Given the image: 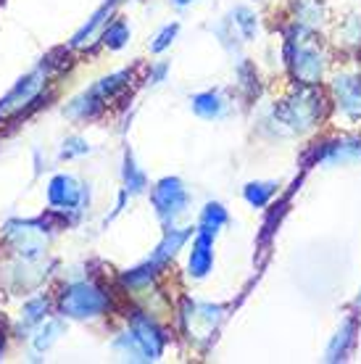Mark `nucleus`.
<instances>
[{
  "mask_svg": "<svg viewBox=\"0 0 361 364\" xmlns=\"http://www.w3.org/2000/svg\"><path fill=\"white\" fill-rule=\"evenodd\" d=\"M166 341V333L145 311H132L129 328L114 341V351L129 362H156L161 359Z\"/></svg>",
  "mask_w": 361,
  "mask_h": 364,
  "instance_id": "1",
  "label": "nucleus"
},
{
  "mask_svg": "<svg viewBox=\"0 0 361 364\" xmlns=\"http://www.w3.org/2000/svg\"><path fill=\"white\" fill-rule=\"evenodd\" d=\"M285 58L298 85H319L327 69V55L322 50V43L316 40L314 29H306L301 24H296L285 37Z\"/></svg>",
  "mask_w": 361,
  "mask_h": 364,
  "instance_id": "2",
  "label": "nucleus"
},
{
  "mask_svg": "<svg viewBox=\"0 0 361 364\" xmlns=\"http://www.w3.org/2000/svg\"><path fill=\"white\" fill-rule=\"evenodd\" d=\"M325 98L322 92L316 90V85H301L298 90L293 92L290 98L280 100L271 114L277 119V124H282V129L293 135V132H308L314 129L322 117H325Z\"/></svg>",
  "mask_w": 361,
  "mask_h": 364,
  "instance_id": "3",
  "label": "nucleus"
},
{
  "mask_svg": "<svg viewBox=\"0 0 361 364\" xmlns=\"http://www.w3.org/2000/svg\"><path fill=\"white\" fill-rule=\"evenodd\" d=\"M111 309V296L98 282L92 280H77L69 282L63 288L61 299H58V311L61 317L69 319H92L100 317Z\"/></svg>",
  "mask_w": 361,
  "mask_h": 364,
  "instance_id": "4",
  "label": "nucleus"
},
{
  "mask_svg": "<svg viewBox=\"0 0 361 364\" xmlns=\"http://www.w3.org/2000/svg\"><path fill=\"white\" fill-rule=\"evenodd\" d=\"M151 203L156 209V217L163 222V228H172L174 222L188 211L190 193L180 177H163L151 191Z\"/></svg>",
  "mask_w": 361,
  "mask_h": 364,
  "instance_id": "5",
  "label": "nucleus"
},
{
  "mask_svg": "<svg viewBox=\"0 0 361 364\" xmlns=\"http://www.w3.org/2000/svg\"><path fill=\"white\" fill-rule=\"evenodd\" d=\"M45 225L35 219V222H21V219H11L3 228V235L11 243V248L18 254V259H40L48 246Z\"/></svg>",
  "mask_w": 361,
  "mask_h": 364,
  "instance_id": "6",
  "label": "nucleus"
},
{
  "mask_svg": "<svg viewBox=\"0 0 361 364\" xmlns=\"http://www.w3.org/2000/svg\"><path fill=\"white\" fill-rule=\"evenodd\" d=\"M180 317H182V325H185L190 338H195V341H208V338L214 336L217 325L222 322V317H225V306L185 299Z\"/></svg>",
  "mask_w": 361,
  "mask_h": 364,
  "instance_id": "7",
  "label": "nucleus"
},
{
  "mask_svg": "<svg viewBox=\"0 0 361 364\" xmlns=\"http://www.w3.org/2000/svg\"><path fill=\"white\" fill-rule=\"evenodd\" d=\"M48 74H50V69L43 64L40 69H35L32 74L21 77V80L16 82V87H14L6 98L0 100V117L24 114V109H27L29 103H37L40 92H43V87H45V82H48Z\"/></svg>",
  "mask_w": 361,
  "mask_h": 364,
  "instance_id": "8",
  "label": "nucleus"
},
{
  "mask_svg": "<svg viewBox=\"0 0 361 364\" xmlns=\"http://www.w3.org/2000/svg\"><path fill=\"white\" fill-rule=\"evenodd\" d=\"M48 200L55 209L66 211H82L85 200H87V191L77 177L72 174H55L50 185H48Z\"/></svg>",
  "mask_w": 361,
  "mask_h": 364,
  "instance_id": "9",
  "label": "nucleus"
},
{
  "mask_svg": "<svg viewBox=\"0 0 361 364\" xmlns=\"http://www.w3.org/2000/svg\"><path fill=\"white\" fill-rule=\"evenodd\" d=\"M333 95L338 109L343 111L348 119L361 117V77L353 74H340L333 82Z\"/></svg>",
  "mask_w": 361,
  "mask_h": 364,
  "instance_id": "10",
  "label": "nucleus"
},
{
  "mask_svg": "<svg viewBox=\"0 0 361 364\" xmlns=\"http://www.w3.org/2000/svg\"><path fill=\"white\" fill-rule=\"evenodd\" d=\"M214 267V237L195 230L193 237V251L188 259V274L193 280H203Z\"/></svg>",
  "mask_w": 361,
  "mask_h": 364,
  "instance_id": "11",
  "label": "nucleus"
},
{
  "mask_svg": "<svg viewBox=\"0 0 361 364\" xmlns=\"http://www.w3.org/2000/svg\"><path fill=\"white\" fill-rule=\"evenodd\" d=\"M190 237H193V228H166L163 230L161 243L156 246V251L151 254V259H153L158 267H166L174 256H177V251L188 243Z\"/></svg>",
  "mask_w": 361,
  "mask_h": 364,
  "instance_id": "12",
  "label": "nucleus"
},
{
  "mask_svg": "<svg viewBox=\"0 0 361 364\" xmlns=\"http://www.w3.org/2000/svg\"><path fill=\"white\" fill-rule=\"evenodd\" d=\"M356 330H359V325H356V319L348 317L338 328V333L333 336V341H330V346H327V362H345L348 359V354H351L353 343H356Z\"/></svg>",
  "mask_w": 361,
  "mask_h": 364,
  "instance_id": "13",
  "label": "nucleus"
},
{
  "mask_svg": "<svg viewBox=\"0 0 361 364\" xmlns=\"http://www.w3.org/2000/svg\"><path fill=\"white\" fill-rule=\"evenodd\" d=\"M190 109L200 119H222L227 114V98L222 90H206L195 92L190 98Z\"/></svg>",
  "mask_w": 361,
  "mask_h": 364,
  "instance_id": "14",
  "label": "nucleus"
},
{
  "mask_svg": "<svg viewBox=\"0 0 361 364\" xmlns=\"http://www.w3.org/2000/svg\"><path fill=\"white\" fill-rule=\"evenodd\" d=\"M129 82H132V72H129V69H122V72H114V74H109V77L98 80L87 92H92L103 106H109V100L122 95V92L129 87Z\"/></svg>",
  "mask_w": 361,
  "mask_h": 364,
  "instance_id": "15",
  "label": "nucleus"
},
{
  "mask_svg": "<svg viewBox=\"0 0 361 364\" xmlns=\"http://www.w3.org/2000/svg\"><path fill=\"white\" fill-rule=\"evenodd\" d=\"M227 222H230V214L227 209L219 203V200H208L203 211H200V219H198V232H206V235L217 237V232L225 228Z\"/></svg>",
  "mask_w": 361,
  "mask_h": 364,
  "instance_id": "16",
  "label": "nucleus"
},
{
  "mask_svg": "<svg viewBox=\"0 0 361 364\" xmlns=\"http://www.w3.org/2000/svg\"><path fill=\"white\" fill-rule=\"evenodd\" d=\"M48 309H50V301L45 296H37V299L27 301L24 309H21V317H18V330L27 333V330L37 328L40 322H45Z\"/></svg>",
  "mask_w": 361,
  "mask_h": 364,
  "instance_id": "17",
  "label": "nucleus"
},
{
  "mask_svg": "<svg viewBox=\"0 0 361 364\" xmlns=\"http://www.w3.org/2000/svg\"><path fill=\"white\" fill-rule=\"evenodd\" d=\"M277 188H280V185H277V182H271V180L248 182V185L243 188V198L248 200V206H253V209H264V206L274 198Z\"/></svg>",
  "mask_w": 361,
  "mask_h": 364,
  "instance_id": "18",
  "label": "nucleus"
},
{
  "mask_svg": "<svg viewBox=\"0 0 361 364\" xmlns=\"http://www.w3.org/2000/svg\"><path fill=\"white\" fill-rule=\"evenodd\" d=\"M122 177H124V191L129 193V196H140V193H145V188H148V177H145L143 169L135 164V159H132V154H129V151L124 154Z\"/></svg>",
  "mask_w": 361,
  "mask_h": 364,
  "instance_id": "19",
  "label": "nucleus"
},
{
  "mask_svg": "<svg viewBox=\"0 0 361 364\" xmlns=\"http://www.w3.org/2000/svg\"><path fill=\"white\" fill-rule=\"evenodd\" d=\"M114 3H117V0H106V3H103V6H100L95 14H92L90 21H87V24H85V27H82L80 32L72 37V48L85 46V43H87V40H90V37L95 35V32H98L103 24H106V16H111V9H114Z\"/></svg>",
  "mask_w": 361,
  "mask_h": 364,
  "instance_id": "20",
  "label": "nucleus"
},
{
  "mask_svg": "<svg viewBox=\"0 0 361 364\" xmlns=\"http://www.w3.org/2000/svg\"><path fill=\"white\" fill-rule=\"evenodd\" d=\"M325 21V9L319 0H296V24L314 29Z\"/></svg>",
  "mask_w": 361,
  "mask_h": 364,
  "instance_id": "21",
  "label": "nucleus"
},
{
  "mask_svg": "<svg viewBox=\"0 0 361 364\" xmlns=\"http://www.w3.org/2000/svg\"><path fill=\"white\" fill-rule=\"evenodd\" d=\"M61 333H63V322H58V319H45V322H40L35 330V336H32V346H35V351H48V348L58 341Z\"/></svg>",
  "mask_w": 361,
  "mask_h": 364,
  "instance_id": "22",
  "label": "nucleus"
},
{
  "mask_svg": "<svg viewBox=\"0 0 361 364\" xmlns=\"http://www.w3.org/2000/svg\"><path fill=\"white\" fill-rule=\"evenodd\" d=\"M100 40H103V46L109 48V50H119V48H124L126 40H129V27H126V21L114 18L109 27L100 32Z\"/></svg>",
  "mask_w": 361,
  "mask_h": 364,
  "instance_id": "23",
  "label": "nucleus"
},
{
  "mask_svg": "<svg viewBox=\"0 0 361 364\" xmlns=\"http://www.w3.org/2000/svg\"><path fill=\"white\" fill-rule=\"evenodd\" d=\"M232 27H235V32L243 37L245 43H248V40H253V35H256V27H259L256 14H253L251 9H245V6L235 9V11H232Z\"/></svg>",
  "mask_w": 361,
  "mask_h": 364,
  "instance_id": "24",
  "label": "nucleus"
},
{
  "mask_svg": "<svg viewBox=\"0 0 361 364\" xmlns=\"http://www.w3.org/2000/svg\"><path fill=\"white\" fill-rule=\"evenodd\" d=\"M177 32H180V24H177V21H174V24H166V27H163L161 32L151 40V53H163V50L174 43Z\"/></svg>",
  "mask_w": 361,
  "mask_h": 364,
  "instance_id": "25",
  "label": "nucleus"
},
{
  "mask_svg": "<svg viewBox=\"0 0 361 364\" xmlns=\"http://www.w3.org/2000/svg\"><path fill=\"white\" fill-rule=\"evenodd\" d=\"M92 148H90V143L85 140V137H69L66 143H63V148H61V159H77V156H85V154H90Z\"/></svg>",
  "mask_w": 361,
  "mask_h": 364,
  "instance_id": "26",
  "label": "nucleus"
},
{
  "mask_svg": "<svg viewBox=\"0 0 361 364\" xmlns=\"http://www.w3.org/2000/svg\"><path fill=\"white\" fill-rule=\"evenodd\" d=\"M166 72H169V64H166V61L156 64L153 69H151V74H148V82H151V85H161L163 77H166Z\"/></svg>",
  "mask_w": 361,
  "mask_h": 364,
  "instance_id": "27",
  "label": "nucleus"
},
{
  "mask_svg": "<svg viewBox=\"0 0 361 364\" xmlns=\"http://www.w3.org/2000/svg\"><path fill=\"white\" fill-rule=\"evenodd\" d=\"M3 351H6V333L0 330V359H3Z\"/></svg>",
  "mask_w": 361,
  "mask_h": 364,
  "instance_id": "28",
  "label": "nucleus"
},
{
  "mask_svg": "<svg viewBox=\"0 0 361 364\" xmlns=\"http://www.w3.org/2000/svg\"><path fill=\"white\" fill-rule=\"evenodd\" d=\"M177 9H185V6H190V3H195V0H172Z\"/></svg>",
  "mask_w": 361,
  "mask_h": 364,
  "instance_id": "29",
  "label": "nucleus"
},
{
  "mask_svg": "<svg viewBox=\"0 0 361 364\" xmlns=\"http://www.w3.org/2000/svg\"><path fill=\"white\" fill-rule=\"evenodd\" d=\"M353 306H356V309L361 311V291H359V296H356V304H353Z\"/></svg>",
  "mask_w": 361,
  "mask_h": 364,
  "instance_id": "30",
  "label": "nucleus"
}]
</instances>
